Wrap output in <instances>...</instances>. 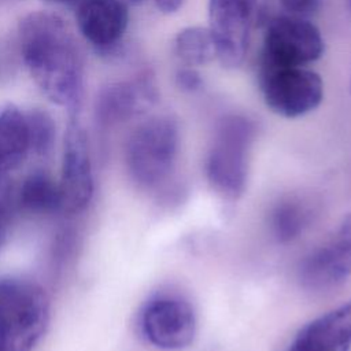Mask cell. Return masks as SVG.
Returning a JSON list of instances; mask_svg holds the SVG:
<instances>
[{
  "instance_id": "cell-19",
  "label": "cell",
  "mask_w": 351,
  "mask_h": 351,
  "mask_svg": "<svg viewBox=\"0 0 351 351\" xmlns=\"http://www.w3.org/2000/svg\"><path fill=\"white\" fill-rule=\"evenodd\" d=\"M15 193L10 174H0V222H4L14 206Z\"/></svg>"
},
{
  "instance_id": "cell-26",
  "label": "cell",
  "mask_w": 351,
  "mask_h": 351,
  "mask_svg": "<svg viewBox=\"0 0 351 351\" xmlns=\"http://www.w3.org/2000/svg\"><path fill=\"white\" fill-rule=\"evenodd\" d=\"M133 1H138V0H133Z\"/></svg>"
},
{
  "instance_id": "cell-6",
  "label": "cell",
  "mask_w": 351,
  "mask_h": 351,
  "mask_svg": "<svg viewBox=\"0 0 351 351\" xmlns=\"http://www.w3.org/2000/svg\"><path fill=\"white\" fill-rule=\"evenodd\" d=\"M259 85L266 106L285 118L315 110L324 97L321 77L304 67L259 70Z\"/></svg>"
},
{
  "instance_id": "cell-21",
  "label": "cell",
  "mask_w": 351,
  "mask_h": 351,
  "mask_svg": "<svg viewBox=\"0 0 351 351\" xmlns=\"http://www.w3.org/2000/svg\"><path fill=\"white\" fill-rule=\"evenodd\" d=\"M282 7L295 16H308L314 14L318 7L321 0H280Z\"/></svg>"
},
{
  "instance_id": "cell-24",
  "label": "cell",
  "mask_w": 351,
  "mask_h": 351,
  "mask_svg": "<svg viewBox=\"0 0 351 351\" xmlns=\"http://www.w3.org/2000/svg\"><path fill=\"white\" fill-rule=\"evenodd\" d=\"M51 4H59V5H77L81 0H43Z\"/></svg>"
},
{
  "instance_id": "cell-15",
  "label": "cell",
  "mask_w": 351,
  "mask_h": 351,
  "mask_svg": "<svg viewBox=\"0 0 351 351\" xmlns=\"http://www.w3.org/2000/svg\"><path fill=\"white\" fill-rule=\"evenodd\" d=\"M18 203L32 213L62 210L59 182L44 170H34L25 177L18 192Z\"/></svg>"
},
{
  "instance_id": "cell-17",
  "label": "cell",
  "mask_w": 351,
  "mask_h": 351,
  "mask_svg": "<svg viewBox=\"0 0 351 351\" xmlns=\"http://www.w3.org/2000/svg\"><path fill=\"white\" fill-rule=\"evenodd\" d=\"M174 53L186 66L207 64L217 58V49L208 27L189 26L174 38Z\"/></svg>"
},
{
  "instance_id": "cell-9",
  "label": "cell",
  "mask_w": 351,
  "mask_h": 351,
  "mask_svg": "<svg viewBox=\"0 0 351 351\" xmlns=\"http://www.w3.org/2000/svg\"><path fill=\"white\" fill-rule=\"evenodd\" d=\"M351 276V214L344 217L335 234L311 251L302 262L299 278L310 291H329Z\"/></svg>"
},
{
  "instance_id": "cell-16",
  "label": "cell",
  "mask_w": 351,
  "mask_h": 351,
  "mask_svg": "<svg viewBox=\"0 0 351 351\" xmlns=\"http://www.w3.org/2000/svg\"><path fill=\"white\" fill-rule=\"evenodd\" d=\"M311 207L300 197H285L270 211V229L280 243H289L299 237L310 225Z\"/></svg>"
},
{
  "instance_id": "cell-23",
  "label": "cell",
  "mask_w": 351,
  "mask_h": 351,
  "mask_svg": "<svg viewBox=\"0 0 351 351\" xmlns=\"http://www.w3.org/2000/svg\"><path fill=\"white\" fill-rule=\"evenodd\" d=\"M156 7L165 14L176 12L184 3V0H155Z\"/></svg>"
},
{
  "instance_id": "cell-3",
  "label": "cell",
  "mask_w": 351,
  "mask_h": 351,
  "mask_svg": "<svg viewBox=\"0 0 351 351\" xmlns=\"http://www.w3.org/2000/svg\"><path fill=\"white\" fill-rule=\"evenodd\" d=\"M254 134V123L241 115L225 117L217 126L206 176L211 188L226 200H236L244 192Z\"/></svg>"
},
{
  "instance_id": "cell-25",
  "label": "cell",
  "mask_w": 351,
  "mask_h": 351,
  "mask_svg": "<svg viewBox=\"0 0 351 351\" xmlns=\"http://www.w3.org/2000/svg\"><path fill=\"white\" fill-rule=\"evenodd\" d=\"M348 1V5H350V8H351V0H347Z\"/></svg>"
},
{
  "instance_id": "cell-20",
  "label": "cell",
  "mask_w": 351,
  "mask_h": 351,
  "mask_svg": "<svg viewBox=\"0 0 351 351\" xmlns=\"http://www.w3.org/2000/svg\"><path fill=\"white\" fill-rule=\"evenodd\" d=\"M176 84L180 89H182L185 92H196L202 88L203 80H202L200 74L189 66V67L180 69L177 71Z\"/></svg>"
},
{
  "instance_id": "cell-2",
  "label": "cell",
  "mask_w": 351,
  "mask_h": 351,
  "mask_svg": "<svg viewBox=\"0 0 351 351\" xmlns=\"http://www.w3.org/2000/svg\"><path fill=\"white\" fill-rule=\"evenodd\" d=\"M178 126L170 115H156L137 125L125 147V160L132 180L141 188L165 182L176 165Z\"/></svg>"
},
{
  "instance_id": "cell-11",
  "label": "cell",
  "mask_w": 351,
  "mask_h": 351,
  "mask_svg": "<svg viewBox=\"0 0 351 351\" xmlns=\"http://www.w3.org/2000/svg\"><path fill=\"white\" fill-rule=\"evenodd\" d=\"M75 22L80 34L99 53H112L119 47L128 25L129 10L122 0H81Z\"/></svg>"
},
{
  "instance_id": "cell-12",
  "label": "cell",
  "mask_w": 351,
  "mask_h": 351,
  "mask_svg": "<svg viewBox=\"0 0 351 351\" xmlns=\"http://www.w3.org/2000/svg\"><path fill=\"white\" fill-rule=\"evenodd\" d=\"M156 100L149 78L115 81L101 86L95 99V117L101 126L122 123L141 114Z\"/></svg>"
},
{
  "instance_id": "cell-5",
  "label": "cell",
  "mask_w": 351,
  "mask_h": 351,
  "mask_svg": "<svg viewBox=\"0 0 351 351\" xmlns=\"http://www.w3.org/2000/svg\"><path fill=\"white\" fill-rule=\"evenodd\" d=\"M324 40L314 23L302 16L281 15L267 25L259 70L303 67L321 58Z\"/></svg>"
},
{
  "instance_id": "cell-7",
  "label": "cell",
  "mask_w": 351,
  "mask_h": 351,
  "mask_svg": "<svg viewBox=\"0 0 351 351\" xmlns=\"http://www.w3.org/2000/svg\"><path fill=\"white\" fill-rule=\"evenodd\" d=\"M255 10L256 0H208V30L222 66L232 69L243 63Z\"/></svg>"
},
{
  "instance_id": "cell-18",
  "label": "cell",
  "mask_w": 351,
  "mask_h": 351,
  "mask_svg": "<svg viewBox=\"0 0 351 351\" xmlns=\"http://www.w3.org/2000/svg\"><path fill=\"white\" fill-rule=\"evenodd\" d=\"M29 132L30 151L40 156H47L56 140V123L51 114L41 108L25 112Z\"/></svg>"
},
{
  "instance_id": "cell-14",
  "label": "cell",
  "mask_w": 351,
  "mask_h": 351,
  "mask_svg": "<svg viewBox=\"0 0 351 351\" xmlns=\"http://www.w3.org/2000/svg\"><path fill=\"white\" fill-rule=\"evenodd\" d=\"M30 152L26 115L8 104L0 110V174H10Z\"/></svg>"
},
{
  "instance_id": "cell-13",
  "label": "cell",
  "mask_w": 351,
  "mask_h": 351,
  "mask_svg": "<svg viewBox=\"0 0 351 351\" xmlns=\"http://www.w3.org/2000/svg\"><path fill=\"white\" fill-rule=\"evenodd\" d=\"M288 351H351V302L303 326Z\"/></svg>"
},
{
  "instance_id": "cell-1",
  "label": "cell",
  "mask_w": 351,
  "mask_h": 351,
  "mask_svg": "<svg viewBox=\"0 0 351 351\" xmlns=\"http://www.w3.org/2000/svg\"><path fill=\"white\" fill-rule=\"evenodd\" d=\"M18 43L23 64L43 95L70 114H78L85 70L69 23L58 14L33 11L19 22Z\"/></svg>"
},
{
  "instance_id": "cell-8",
  "label": "cell",
  "mask_w": 351,
  "mask_h": 351,
  "mask_svg": "<svg viewBox=\"0 0 351 351\" xmlns=\"http://www.w3.org/2000/svg\"><path fill=\"white\" fill-rule=\"evenodd\" d=\"M59 188L62 210L70 214L85 210L93 196L95 184L89 145L78 114H70L64 136Z\"/></svg>"
},
{
  "instance_id": "cell-22",
  "label": "cell",
  "mask_w": 351,
  "mask_h": 351,
  "mask_svg": "<svg viewBox=\"0 0 351 351\" xmlns=\"http://www.w3.org/2000/svg\"><path fill=\"white\" fill-rule=\"evenodd\" d=\"M0 351H26L19 347L10 336L3 319L0 318Z\"/></svg>"
},
{
  "instance_id": "cell-10",
  "label": "cell",
  "mask_w": 351,
  "mask_h": 351,
  "mask_svg": "<svg viewBox=\"0 0 351 351\" xmlns=\"http://www.w3.org/2000/svg\"><path fill=\"white\" fill-rule=\"evenodd\" d=\"M141 329L151 344L163 350H181L195 337V313L181 298L160 296L144 307Z\"/></svg>"
},
{
  "instance_id": "cell-4",
  "label": "cell",
  "mask_w": 351,
  "mask_h": 351,
  "mask_svg": "<svg viewBox=\"0 0 351 351\" xmlns=\"http://www.w3.org/2000/svg\"><path fill=\"white\" fill-rule=\"evenodd\" d=\"M0 318L11 339L32 351L49 321V299L45 291L23 277H0Z\"/></svg>"
}]
</instances>
